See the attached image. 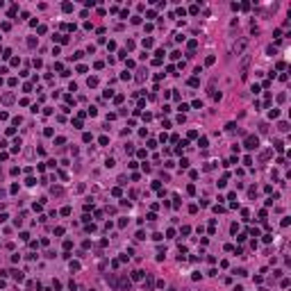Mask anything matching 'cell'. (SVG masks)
<instances>
[{"instance_id":"obj_6","label":"cell","mask_w":291,"mask_h":291,"mask_svg":"<svg viewBox=\"0 0 291 291\" xmlns=\"http://www.w3.org/2000/svg\"><path fill=\"white\" fill-rule=\"evenodd\" d=\"M153 284H155L153 275H150V273H146V286H148V289H153Z\"/></svg>"},{"instance_id":"obj_11","label":"cell","mask_w":291,"mask_h":291,"mask_svg":"<svg viewBox=\"0 0 291 291\" xmlns=\"http://www.w3.org/2000/svg\"><path fill=\"white\" fill-rule=\"evenodd\" d=\"M98 84V77H89V87H96Z\"/></svg>"},{"instance_id":"obj_1","label":"cell","mask_w":291,"mask_h":291,"mask_svg":"<svg viewBox=\"0 0 291 291\" xmlns=\"http://www.w3.org/2000/svg\"><path fill=\"white\" fill-rule=\"evenodd\" d=\"M248 66H250V57H243V61H241V68H239L241 80H246V75H248Z\"/></svg>"},{"instance_id":"obj_13","label":"cell","mask_w":291,"mask_h":291,"mask_svg":"<svg viewBox=\"0 0 291 291\" xmlns=\"http://www.w3.org/2000/svg\"><path fill=\"white\" fill-rule=\"evenodd\" d=\"M169 291H175V289H169Z\"/></svg>"},{"instance_id":"obj_8","label":"cell","mask_w":291,"mask_h":291,"mask_svg":"<svg viewBox=\"0 0 291 291\" xmlns=\"http://www.w3.org/2000/svg\"><path fill=\"white\" fill-rule=\"evenodd\" d=\"M71 271H80V262H71Z\"/></svg>"},{"instance_id":"obj_3","label":"cell","mask_w":291,"mask_h":291,"mask_svg":"<svg viewBox=\"0 0 291 291\" xmlns=\"http://www.w3.org/2000/svg\"><path fill=\"white\" fill-rule=\"evenodd\" d=\"M257 146H259V139L257 137H246V148L248 150H255Z\"/></svg>"},{"instance_id":"obj_2","label":"cell","mask_w":291,"mask_h":291,"mask_svg":"<svg viewBox=\"0 0 291 291\" xmlns=\"http://www.w3.org/2000/svg\"><path fill=\"white\" fill-rule=\"evenodd\" d=\"M246 46H248V41H246V39H239L234 46H232V52H234V55H239V52L246 50Z\"/></svg>"},{"instance_id":"obj_12","label":"cell","mask_w":291,"mask_h":291,"mask_svg":"<svg viewBox=\"0 0 291 291\" xmlns=\"http://www.w3.org/2000/svg\"><path fill=\"white\" fill-rule=\"evenodd\" d=\"M198 146H203V148H205V146H207V137H200V141H198Z\"/></svg>"},{"instance_id":"obj_7","label":"cell","mask_w":291,"mask_h":291,"mask_svg":"<svg viewBox=\"0 0 291 291\" xmlns=\"http://www.w3.org/2000/svg\"><path fill=\"white\" fill-rule=\"evenodd\" d=\"M143 275H146L143 271H132V280H143Z\"/></svg>"},{"instance_id":"obj_4","label":"cell","mask_w":291,"mask_h":291,"mask_svg":"<svg viewBox=\"0 0 291 291\" xmlns=\"http://www.w3.org/2000/svg\"><path fill=\"white\" fill-rule=\"evenodd\" d=\"M130 286H132V280H128V277L118 280V291H130Z\"/></svg>"},{"instance_id":"obj_9","label":"cell","mask_w":291,"mask_h":291,"mask_svg":"<svg viewBox=\"0 0 291 291\" xmlns=\"http://www.w3.org/2000/svg\"><path fill=\"white\" fill-rule=\"evenodd\" d=\"M61 9H64V11H71L73 5H71V2H64V5H61Z\"/></svg>"},{"instance_id":"obj_5","label":"cell","mask_w":291,"mask_h":291,"mask_svg":"<svg viewBox=\"0 0 291 291\" xmlns=\"http://www.w3.org/2000/svg\"><path fill=\"white\" fill-rule=\"evenodd\" d=\"M9 273L14 275V280H18V282H23V280H25V275H23L20 271H9Z\"/></svg>"},{"instance_id":"obj_10","label":"cell","mask_w":291,"mask_h":291,"mask_svg":"<svg viewBox=\"0 0 291 291\" xmlns=\"http://www.w3.org/2000/svg\"><path fill=\"white\" fill-rule=\"evenodd\" d=\"M153 46V39H143V48H150Z\"/></svg>"}]
</instances>
